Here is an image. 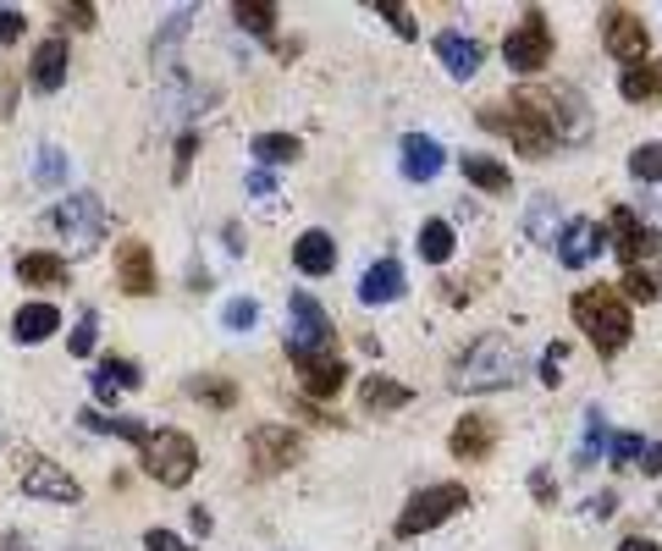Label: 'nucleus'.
Listing matches in <instances>:
<instances>
[{"mask_svg":"<svg viewBox=\"0 0 662 551\" xmlns=\"http://www.w3.org/2000/svg\"><path fill=\"white\" fill-rule=\"evenodd\" d=\"M525 375V359H519V348L508 342V337H475L459 359H453V370H448V381L453 386H464V392H497V386H514Z\"/></svg>","mask_w":662,"mask_h":551,"instance_id":"obj_1","label":"nucleus"},{"mask_svg":"<svg viewBox=\"0 0 662 551\" xmlns=\"http://www.w3.org/2000/svg\"><path fill=\"white\" fill-rule=\"evenodd\" d=\"M574 320H580V331L596 342V353H618V348L629 342V331H635V315L624 309V298H618L613 287H585V293H574Z\"/></svg>","mask_w":662,"mask_h":551,"instance_id":"obj_2","label":"nucleus"},{"mask_svg":"<svg viewBox=\"0 0 662 551\" xmlns=\"http://www.w3.org/2000/svg\"><path fill=\"white\" fill-rule=\"evenodd\" d=\"M45 221L56 227V238L67 243V254H89V249H100V238H106V210H100L95 194H73V199H62Z\"/></svg>","mask_w":662,"mask_h":551,"instance_id":"obj_3","label":"nucleus"},{"mask_svg":"<svg viewBox=\"0 0 662 551\" xmlns=\"http://www.w3.org/2000/svg\"><path fill=\"white\" fill-rule=\"evenodd\" d=\"M144 469L161 480V485H188L194 469H199V447L183 436V430H155L144 441Z\"/></svg>","mask_w":662,"mask_h":551,"instance_id":"obj_4","label":"nucleus"},{"mask_svg":"<svg viewBox=\"0 0 662 551\" xmlns=\"http://www.w3.org/2000/svg\"><path fill=\"white\" fill-rule=\"evenodd\" d=\"M464 502H470V491H464V485H420V496H415V502L404 507V518H398V535H404V540H415V535L437 529L442 518H453Z\"/></svg>","mask_w":662,"mask_h":551,"instance_id":"obj_5","label":"nucleus"},{"mask_svg":"<svg viewBox=\"0 0 662 551\" xmlns=\"http://www.w3.org/2000/svg\"><path fill=\"white\" fill-rule=\"evenodd\" d=\"M503 62L514 73H541L552 62V29H547V12H525V23L503 40Z\"/></svg>","mask_w":662,"mask_h":551,"instance_id":"obj_6","label":"nucleus"},{"mask_svg":"<svg viewBox=\"0 0 662 551\" xmlns=\"http://www.w3.org/2000/svg\"><path fill=\"white\" fill-rule=\"evenodd\" d=\"M287 348H293V359H309V353H331V320H326V309H320L309 293H293Z\"/></svg>","mask_w":662,"mask_h":551,"instance_id":"obj_7","label":"nucleus"},{"mask_svg":"<svg viewBox=\"0 0 662 551\" xmlns=\"http://www.w3.org/2000/svg\"><path fill=\"white\" fill-rule=\"evenodd\" d=\"M602 45H607V56H618V62L640 67V62H646V51H651V34H646V23H640L635 12L613 7V12L602 18Z\"/></svg>","mask_w":662,"mask_h":551,"instance_id":"obj_8","label":"nucleus"},{"mask_svg":"<svg viewBox=\"0 0 662 551\" xmlns=\"http://www.w3.org/2000/svg\"><path fill=\"white\" fill-rule=\"evenodd\" d=\"M249 458H254L260 474H282L287 463L304 458V441H298L293 430H282V425H260V430L249 436Z\"/></svg>","mask_w":662,"mask_h":551,"instance_id":"obj_9","label":"nucleus"},{"mask_svg":"<svg viewBox=\"0 0 662 551\" xmlns=\"http://www.w3.org/2000/svg\"><path fill=\"white\" fill-rule=\"evenodd\" d=\"M23 491H29V496H45V502H78V496H84V485H78L67 469L45 463V458H23Z\"/></svg>","mask_w":662,"mask_h":551,"instance_id":"obj_10","label":"nucleus"},{"mask_svg":"<svg viewBox=\"0 0 662 551\" xmlns=\"http://www.w3.org/2000/svg\"><path fill=\"white\" fill-rule=\"evenodd\" d=\"M602 243H607V232H602L591 216H574V221L558 232V260H563L569 271H580V265H591V260L602 254Z\"/></svg>","mask_w":662,"mask_h":551,"instance_id":"obj_11","label":"nucleus"},{"mask_svg":"<svg viewBox=\"0 0 662 551\" xmlns=\"http://www.w3.org/2000/svg\"><path fill=\"white\" fill-rule=\"evenodd\" d=\"M293 364H298V381H304L309 397H338L343 381H349V364L338 359V348H331V353H309V359H293Z\"/></svg>","mask_w":662,"mask_h":551,"instance_id":"obj_12","label":"nucleus"},{"mask_svg":"<svg viewBox=\"0 0 662 551\" xmlns=\"http://www.w3.org/2000/svg\"><path fill=\"white\" fill-rule=\"evenodd\" d=\"M117 287L128 298H150L155 293V260H150L144 243H122V254H117Z\"/></svg>","mask_w":662,"mask_h":551,"instance_id":"obj_13","label":"nucleus"},{"mask_svg":"<svg viewBox=\"0 0 662 551\" xmlns=\"http://www.w3.org/2000/svg\"><path fill=\"white\" fill-rule=\"evenodd\" d=\"M29 84H34L40 95H56V89L67 84V40H45V45L34 51V62H29Z\"/></svg>","mask_w":662,"mask_h":551,"instance_id":"obj_14","label":"nucleus"},{"mask_svg":"<svg viewBox=\"0 0 662 551\" xmlns=\"http://www.w3.org/2000/svg\"><path fill=\"white\" fill-rule=\"evenodd\" d=\"M613 243H618V260H624L629 271H640L646 254H651V232L640 227L635 210H613Z\"/></svg>","mask_w":662,"mask_h":551,"instance_id":"obj_15","label":"nucleus"},{"mask_svg":"<svg viewBox=\"0 0 662 551\" xmlns=\"http://www.w3.org/2000/svg\"><path fill=\"white\" fill-rule=\"evenodd\" d=\"M492 419H481V414H464L459 425H453V458H464V463H481V458H492Z\"/></svg>","mask_w":662,"mask_h":551,"instance_id":"obj_16","label":"nucleus"},{"mask_svg":"<svg viewBox=\"0 0 662 551\" xmlns=\"http://www.w3.org/2000/svg\"><path fill=\"white\" fill-rule=\"evenodd\" d=\"M360 298L376 309V304H393V298H404V265L398 260H376L365 276H360Z\"/></svg>","mask_w":662,"mask_h":551,"instance_id":"obj_17","label":"nucleus"},{"mask_svg":"<svg viewBox=\"0 0 662 551\" xmlns=\"http://www.w3.org/2000/svg\"><path fill=\"white\" fill-rule=\"evenodd\" d=\"M293 265L304 276H331V265H338V243H331V232H304L293 243Z\"/></svg>","mask_w":662,"mask_h":551,"instance_id":"obj_18","label":"nucleus"},{"mask_svg":"<svg viewBox=\"0 0 662 551\" xmlns=\"http://www.w3.org/2000/svg\"><path fill=\"white\" fill-rule=\"evenodd\" d=\"M437 172H442V144L426 139V133H409L404 139V177L409 183H431Z\"/></svg>","mask_w":662,"mask_h":551,"instance_id":"obj_19","label":"nucleus"},{"mask_svg":"<svg viewBox=\"0 0 662 551\" xmlns=\"http://www.w3.org/2000/svg\"><path fill=\"white\" fill-rule=\"evenodd\" d=\"M618 95H624L629 106H651V100H662V62L624 67V78H618Z\"/></svg>","mask_w":662,"mask_h":551,"instance_id":"obj_20","label":"nucleus"},{"mask_svg":"<svg viewBox=\"0 0 662 551\" xmlns=\"http://www.w3.org/2000/svg\"><path fill=\"white\" fill-rule=\"evenodd\" d=\"M437 56H442V67H448L459 84L481 73V45L464 40V34H442V40H437Z\"/></svg>","mask_w":662,"mask_h":551,"instance_id":"obj_21","label":"nucleus"},{"mask_svg":"<svg viewBox=\"0 0 662 551\" xmlns=\"http://www.w3.org/2000/svg\"><path fill=\"white\" fill-rule=\"evenodd\" d=\"M56 326H62L56 304H23L18 320H12V337L18 342H45V337H56Z\"/></svg>","mask_w":662,"mask_h":551,"instance_id":"obj_22","label":"nucleus"},{"mask_svg":"<svg viewBox=\"0 0 662 551\" xmlns=\"http://www.w3.org/2000/svg\"><path fill=\"white\" fill-rule=\"evenodd\" d=\"M409 397H415V392H409L404 381H387V375H371V381H365V408H371V414H398Z\"/></svg>","mask_w":662,"mask_h":551,"instance_id":"obj_23","label":"nucleus"},{"mask_svg":"<svg viewBox=\"0 0 662 551\" xmlns=\"http://www.w3.org/2000/svg\"><path fill=\"white\" fill-rule=\"evenodd\" d=\"M453 249H459V238H453L448 221H426V227H420V260H426V265H448Z\"/></svg>","mask_w":662,"mask_h":551,"instance_id":"obj_24","label":"nucleus"},{"mask_svg":"<svg viewBox=\"0 0 662 551\" xmlns=\"http://www.w3.org/2000/svg\"><path fill=\"white\" fill-rule=\"evenodd\" d=\"M18 276L34 282V287H56V282H67V260H62V254H23V260H18Z\"/></svg>","mask_w":662,"mask_h":551,"instance_id":"obj_25","label":"nucleus"},{"mask_svg":"<svg viewBox=\"0 0 662 551\" xmlns=\"http://www.w3.org/2000/svg\"><path fill=\"white\" fill-rule=\"evenodd\" d=\"M464 177H470L481 194H503V188H508V166L492 161V155H464Z\"/></svg>","mask_w":662,"mask_h":551,"instance_id":"obj_26","label":"nucleus"},{"mask_svg":"<svg viewBox=\"0 0 662 551\" xmlns=\"http://www.w3.org/2000/svg\"><path fill=\"white\" fill-rule=\"evenodd\" d=\"M67 177H73V161H67L56 144H45V150L34 155V183H40V188H62Z\"/></svg>","mask_w":662,"mask_h":551,"instance_id":"obj_27","label":"nucleus"},{"mask_svg":"<svg viewBox=\"0 0 662 551\" xmlns=\"http://www.w3.org/2000/svg\"><path fill=\"white\" fill-rule=\"evenodd\" d=\"M84 430H95V436H122V441H150V430L144 425H133V419H106V414H84Z\"/></svg>","mask_w":662,"mask_h":551,"instance_id":"obj_28","label":"nucleus"},{"mask_svg":"<svg viewBox=\"0 0 662 551\" xmlns=\"http://www.w3.org/2000/svg\"><path fill=\"white\" fill-rule=\"evenodd\" d=\"M298 139L293 133H260L254 139V161H298Z\"/></svg>","mask_w":662,"mask_h":551,"instance_id":"obj_29","label":"nucleus"},{"mask_svg":"<svg viewBox=\"0 0 662 551\" xmlns=\"http://www.w3.org/2000/svg\"><path fill=\"white\" fill-rule=\"evenodd\" d=\"M232 18H238V29H249V34H271V29H276V7H254V0H238Z\"/></svg>","mask_w":662,"mask_h":551,"instance_id":"obj_30","label":"nucleus"},{"mask_svg":"<svg viewBox=\"0 0 662 551\" xmlns=\"http://www.w3.org/2000/svg\"><path fill=\"white\" fill-rule=\"evenodd\" d=\"M607 441H613V436H607V425H602V414L591 408V414H585V441H580V463H596V458L607 452Z\"/></svg>","mask_w":662,"mask_h":551,"instance_id":"obj_31","label":"nucleus"},{"mask_svg":"<svg viewBox=\"0 0 662 551\" xmlns=\"http://www.w3.org/2000/svg\"><path fill=\"white\" fill-rule=\"evenodd\" d=\"M629 172H635V183H662V144H640L629 155Z\"/></svg>","mask_w":662,"mask_h":551,"instance_id":"obj_32","label":"nucleus"},{"mask_svg":"<svg viewBox=\"0 0 662 551\" xmlns=\"http://www.w3.org/2000/svg\"><path fill=\"white\" fill-rule=\"evenodd\" d=\"M95 375H100L106 386H117V392H128V386H139V381H144V370H139V364H128V359H106Z\"/></svg>","mask_w":662,"mask_h":551,"instance_id":"obj_33","label":"nucleus"},{"mask_svg":"<svg viewBox=\"0 0 662 551\" xmlns=\"http://www.w3.org/2000/svg\"><path fill=\"white\" fill-rule=\"evenodd\" d=\"M552 221H558V205L541 194V199L530 205V238H536V243H552V232H558Z\"/></svg>","mask_w":662,"mask_h":551,"instance_id":"obj_34","label":"nucleus"},{"mask_svg":"<svg viewBox=\"0 0 662 551\" xmlns=\"http://www.w3.org/2000/svg\"><path fill=\"white\" fill-rule=\"evenodd\" d=\"M95 337H100V315H95V309H84L78 331L67 337V353H78V359H84V353H95Z\"/></svg>","mask_w":662,"mask_h":551,"instance_id":"obj_35","label":"nucleus"},{"mask_svg":"<svg viewBox=\"0 0 662 551\" xmlns=\"http://www.w3.org/2000/svg\"><path fill=\"white\" fill-rule=\"evenodd\" d=\"M194 397H205V403H216V408H227L238 392H232V381H216V375H199L194 381Z\"/></svg>","mask_w":662,"mask_h":551,"instance_id":"obj_36","label":"nucleus"},{"mask_svg":"<svg viewBox=\"0 0 662 551\" xmlns=\"http://www.w3.org/2000/svg\"><path fill=\"white\" fill-rule=\"evenodd\" d=\"M607 452H613V463H618V469H629V463H635V458H640V452H646V441H640V436H635V430H618V436H613V447H607Z\"/></svg>","mask_w":662,"mask_h":551,"instance_id":"obj_37","label":"nucleus"},{"mask_svg":"<svg viewBox=\"0 0 662 551\" xmlns=\"http://www.w3.org/2000/svg\"><path fill=\"white\" fill-rule=\"evenodd\" d=\"M221 320H227V331H249V326L260 320V309H254V298H232Z\"/></svg>","mask_w":662,"mask_h":551,"instance_id":"obj_38","label":"nucleus"},{"mask_svg":"<svg viewBox=\"0 0 662 551\" xmlns=\"http://www.w3.org/2000/svg\"><path fill=\"white\" fill-rule=\"evenodd\" d=\"M624 298L651 304V298H657V276H651V271H629V276H624Z\"/></svg>","mask_w":662,"mask_h":551,"instance_id":"obj_39","label":"nucleus"},{"mask_svg":"<svg viewBox=\"0 0 662 551\" xmlns=\"http://www.w3.org/2000/svg\"><path fill=\"white\" fill-rule=\"evenodd\" d=\"M144 551H194V546H183L172 529H144Z\"/></svg>","mask_w":662,"mask_h":551,"instance_id":"obj_40","label":"nucleus"},{"mask_svg":"<svg viewBox=\"0 0 662 551\" xmlns=\"http://www.w3.org/2000/svg\"><path fill=\"white\" fill-rule=\"evenodd\" d=\"M23 12H7V7H0V45H12V40H23Z\"/></svg>","mask_w":662,"mask_h":551,"instance_id":"obj_41","label":"nucleus"},{"mask_svg":"<svg viewBox=\"0 0 662 551\" xmlns=\"http://www.w3.org/2000/svg\"><path fill=\"white\" fill-rule=\"evenodd\" d=\"M56 23H62V29H89V23H95V12H89V7H62V12H56Z\"/></svg>","mask_w":662,"mask_h":551,"instance_id":"obj_42","label":"nucleus"},{"mask_svg":"<svg viewBox=\"0 0 662 551\" xmlns=\"http://www.w3.org/2000/svg\"><path fill=\"white\" fill-rule=\"evenodd\" d=\"M558 353H563V348L552 342V353L541 359V381H547V386H558V381H563V364H558Z\"/></svg>","mask_w":662,"mask_h":551,"instance_id":"obj_43","label":"nucleus"},{"mask_svg":"<svg viewBox=\"0 0 662 551\" xmlns=\"http://www.w3.org/2000/svg\"><path fill=\"white\" fill-rule=\"evenodd\" d=\"M382 18H387V23H393L404 40H415V18H409V12H393V7H382Z\"/></svg>","mask_w":662,"mask_h":551,"instance_id":"obj_44","label":"nucleus"},{"mask_svg":"<svg viewBox=\"0 0 662 551\" xmlns=\"http://www.w3.org/2000/svg\"><path fill=\"white\" fill-rule=\"evenodd\" d=\"M530 496H536V502H552V474H547V469L530 474Z\"/></svg>","mask_w":662,"mask_h":551,"instance_id":"obj_45","label":"nucleus"},{"mask_svg":"<svg viewBox=\"0 0 662 551\" xmlns=\"http://www.w3.org/2000/svg\"><path fill=\"white\" fill-rule=\"evenodd\" d=\"M640 469H646V474H662V441H646V452H640Z\"/></svg>","mask_w":662,"mask_h":551,"instance_id":"obj_46","label":"nucleus"},{"mask_svg":"<svg viewBox=\"0 0 662 551\" xmlns=\"http://www.w3.org/2000/svg\"><path fill=\"white\" fill-rule=\"evenodd\" d=\"M188 155H194V133H188V139H183V144H177V183H183V177H188Z\"/></svg>","mask_w":662,"mask_h":551,"instance_id":"obj_47","label":"nucleus"},{"mask_svg":"<svg viewBox=\"0 0 662 551\" xmlns=\"http://www.w3.org/2000/svg\"><path fill=\"white\" fill-rule=\"evenodd\" d=\"M249 188H254V194H271V172H265V166H260V172H249Z\"/></svg>","mask_w":662,"mask_h":551,"instance_id":"obj_48","label":"nucleus"},{"mask_svg":"<svg viewBox=\"0 0 662 551\" xmlns=\"http://www.w3.org/2000/svg\"><path fill=\"white\" fill-rule=\"evenodd\" d=\"M618 551H657V540H640V535H629V540H624Z\"/></svg>","mask_w":662,"mask_h":551,"instance_id":"obj_49","label":"nucleus"},{"mask_svg":"<svg viewBox=\"0 0 662 551\" xmlns=\"http://www.w3.org/2000/svg\"><path fill=\"white\" fill-rule=\"evenodd\" d=\"M0 551H29V546H23V540H7V546H0Z\"/></svg>","mask_w":662,"mask_h":551,"instance_id":"obj_50","label":"nucleus"}]
</instances>
